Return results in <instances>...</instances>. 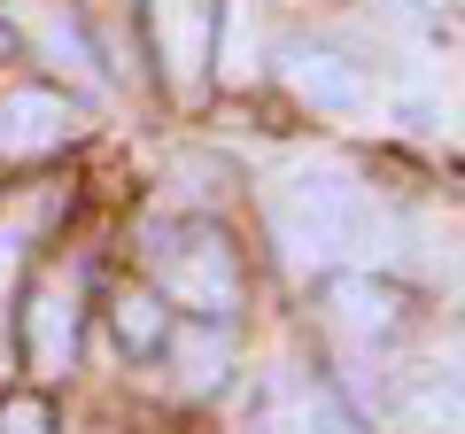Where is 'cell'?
Masks as SVG:
<instances>
[{"label": "cell", "mask_w": 465, "mask_h": 434, "mask_svg": "<svg viewBox=\"0 0 465 434\" xmlns=\"http://www.w3.org/2000/svg\"><path fill=\"white\" fill-rule=\"evenodd\" d=\"M333 326L357 334V341H388V334H396V295L372 287V280H341V287H333Z\"/></svg>", "instance_id": "9c48e42d"}, {"label": "cell", "mask_w": 465, "mask_h": 434, "mask_svg": "<svg viewBox=\"0 0 465 434\" xmlns=\"http://www.w3.org/2000/svg\"><path fill=\"white\" fill-rule=\"evenodd\" d=\"M155 280L171 287V302H186V311L202 318H225L232 302H241V271H232V249L217 233H155Z\"/></svg>", "instance_id": "7a4b0ae2"}, {"label": "cell", "mask_w": 465, "mask_h": 434, "mask_svg": "<svg viewBox=\"0 0 465 434\" xmlns=\"http://www.w3.org/2000/svg\"><path fill=\"white\" fill-rule=\"evenodd\" d=\"M0 54H8V32H0Z\"/></svg>", "instance_id": "9a60e30c"}, {"label": "cell", "mask_w": 465, "mask_h": 434, "mask_svg": "<svg viewBox=\"0 0 465 434\" xmlns=\"http://www.w3.org/2000/svg\"><path fill=\"white\" fill-rule=\"evenodd\" d=\"M16 264H24V241H16V225H0V295L16 280Z\"/></svg>", "instance_id": "5bb4252c"}, {"label": "cell", "mask_w": 465, "mask_h": 434, "mask_svg": "<svg viewBox=\"0 0 465 434\" xmlns=\"http://www.w3.org/2000/svg\"><path fill=\"white\" fill-rule=\"evenodd\" d=\"M287 85H295V101H311L326 117H365L372 109V78L349 63V54H326V47L287 54Z\"/></svg>", "instance_id": "8992f818"}, {"label": "cell", "mask_w": 465, "mask_h": 434, "mask_svg": "<svg viewBox=\"0 0 465 434\" xmlns=\"http://www.w3.org/2000/svg\"><path fill=\"white\" fill-rule=\"evenodd\" d=\"M16 24L32 32V47L47 54L54 70H70V78H94V39L78 32V16H70L63 0H16Z\"/></svg>", "instance_id": "52a82bcc"}, {"label": "cell", "mask_w": 465, "mask_h": 434, "mask_svg": "<svg viewBox=\"0 0 465 434\" xmlns=\"http://www.w3.org/2000/svg\"><path fill=\"white\" fill-rule=\"evenodd\" d=\"M217 78L225 85H249L256 78V8L249 0H232V32H225V54H210Z\"/></svg>", "instance_id": "8fae6325"}, {"label": "cell", "mask_w": 465, "mask_h": 434, "mask_svg": "<svg viewBox=\"0 0 465 434\" xmlns=\"http://www.w3.org/2000/svg\"><path fill=\"white\" fill-rule=\"evenodd\" d=\"M264 210L287 271H326L333 256H372V241H381V210L365 202L357 171L341 163H295L272 186Z\"/></svg>", "instance_id": "6da1fadb"}, {"label": "cell", "mask_w": 465, "mask_h": 434, "mask_svg": "<svg viewBox=\"0 0 465 434\" xmlns=\"http://www.w3.org/2000/svg\"><path fill=\"white\" fill-rule=\"evenodd\" d=\"M171 365H179V388H186V396H217V388H225V372H232L225 326H217V318L179 326V334H171Z\"/></svg>", "instance_id": "ba28073f"}, {"label": "cell", "mask_w": 465, "mask_h": 434, "mask_svg": "<svg viewBox=\"0 0 465 434\" xmlns=\"http://www.w3.org/2000/svg\"><path fill=\"white\" fill-rule=\"evenodd\" d=\"M264 434H357V419H349L341 396H326V388H295V396L272 411Z\"/></svg>", "instance_id": "30bf717a"}, {"label": "cell", "mask_w": 465, "mask_h": 434, "mask_svg": "<svg viewBox=\"0 0 465 434\" xmlns=\"http://www.w3.org/2000/svg\"><path fill=\"white\" fill-rule=\"evenodd\" d=\"M24 350H32V372H70L78 357V271H54L32 295V318H24Z\"/></svg>", "instance_id": "5b68a950"}, {"label": "cell", "mask_w": 465, "mask_h": 434, "mask_svg": "<svg viewBox=\"0 0 465 434\" xmlns=\"http://www.w3.org/2000/svg\"><path fill=\"white\" fill-rule=\"evenodd\" d=\"M85 133V109L47 85H8L0 94V155H47Z\"/></svg>", "instance_id": "277c9868"}, {"label": "cell", "mask_w": 465, "mask_h": 434, "mask_svg": "<svg viewBox=\"0 0 465 434\" xmlns=\"http://www.w3.org/2000/svg\"><path fill=\"white\" fill-rule=\"evenodd\" d=\"M0 434H47V411H39L32 396H24V403H8V411H0Z\"/></svg>", "instance_id": "4fadbf2b"}, {"label": "cell", "mask_w": 465, "mask_h": 434, "mask_svg": "<svg viewBox=\"0 0 465 434\" xmlns=\"http://www.w3.org/2000/svg\"><path fill=\"white\" fill-rule=\"evenodd\" d=\"M155 54L179 101H194L210 85V54H217V0H155Z\"/></svg>", "instance_id": "3957f363"}, {"label": "cell", "mask_w": 465, "mask_h": 434, "mask_svg": "<svg viewBox=\"0 0 465 434\" xmlns=\"http://www.w3.org/2000/svg\"><path fill=\"white\" fill-rule=\"evenodd\" d=\"M116 334L133 341V350H155V341H163V318H155V295H124V302H116Z\"/></svg>", "instance_id": "7c38bea8"}]
</instances>
